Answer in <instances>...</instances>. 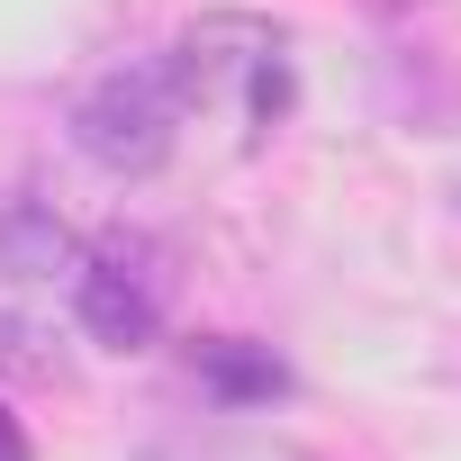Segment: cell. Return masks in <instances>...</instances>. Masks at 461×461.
Segmentation results:
<instances>
[{"label":"cell","instance_id":"cell-1","mask_svg":"<svg viewBox=\"0 0 461 461\" xmlns=\"http://www.w3.org/2000/svg\"><path fill=\"white\" fill-rule=\"evenodd\" d=\"M163 55H172V73H181L190 118H226L245 145H263V136L290 118V28H272V19H254V10H208V19L181 28Z\"/></svg>","mask_w":461,"mask_h":461},{"label":"cell","instance_id":"cell-2","mask_svg":"<svg viewBox=\"0 0 461 461\" xmlns=\"http://www.w3.org/2000/svg\"><path fill=\"white\" fill-rule=\"evenodd\" d=\"M181 127H190V100H181L172 55H127L100 82H82V100H73V154L100 163L109 181L163 172L181 154Z\"/></svg>","mask_w":461,"mask_h":461},{"label":"cell","instance_id":"cell-3","mask_svg":"<svg viewBox=\"0 0 461 461\" xmlns=\"http://www.w3.org/2000/svg\"><path fill=\"white\" fill-rule=\"evenodd\" d=\"M73 317L109 344V353H145L172 317V254L136 226L82 245V272H73Z\"/></svg>","mask_w":461,"mask_h":461},{"label":"cell","instance_id":"cell-4","mask_svg":"<svg viewBox=\"0 0 461 461\" xmlns=\"http://www.w3.org/2000/svg\"><path fill=\"white\" fill-rule=\"evenodd\" d=\"M0 272H10V281H73L82 272V236L46 199L10 190V199H0Z\"/></svg>","mask_w":461,"mask_h":461},{"label":"cell","instance_id":"cell-5","mask_svg":"<svg viewBox=\"0 0 461 461\" xmlns=\"http://www.w3.org/2000/svg\"><path fill=\"white\" fill-rule=\"evenodd\" d=\"M190 371H199V389L217 407H263V398L290 389V371L272 362V344H245V335H199L190 344Z\"/></svg>","mask_w":461,"mask_h":461},{"label":"cell","instance_id":"cell-6","mask_svg":"<svg viewBox=\"0 0 461 461\" xmlns=\"http://www.w3.org/2000/svg\"><path fill=\"white\" fill-rule=\"evenodd\" d=\"M0 380H28V389H64V380H73L64 335H55L46 317L10 308V299H0Z\"/></svg>","mask_w":461,"mask_h":461},{"label":"cell","instance_id":"cell-7","mask_svg":"<svg viewBox=\"0 0 461 461\" xmlns=\"http://www.w3.org/2000/svg\"><path fill=\"white\" fill-rule=\"evenodd\" d=\"M0 461H28V434H19V416L0 407Z\"/></svg>","mask_w":461,"mask_h":461}]
</instances>
